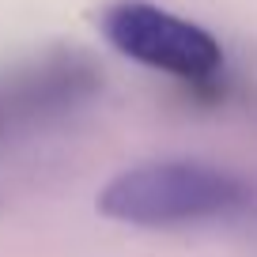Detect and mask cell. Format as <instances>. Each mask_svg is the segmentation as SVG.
I'll list each match as a JSON object with an SVG mask.
<instances>
[{"instance_id": "1", "label": "cell", "mask_w": 257, "mask_h": 257, "mask_svg": "<svg viewBox=\"0 0 257 257\" xmlns=\"http://www.w3.org/2000/svg\"><path fill=\"white\" fill-rule=\"evenodd\" d=\"M246 201V182L208 163H140L106 182L98 212L133 227H170L227 216Z\"/></svg>"}, {"instance_id": "2", "label": "cell", "mask_w": 257, "mask_h": 257, "mask_svg": "<svg viewBox=\"0 0 257 257\" xmlns=\"http://www.w3.org/2000/svg\"><path fill=\"white\" fill-rule=\"evenodd\" d=\"M98 31L121 57L185 83H208L223 64L219 42L201 23L155 8L148 0L110 4L98 19Z\"/></svg>"}]
</instances>
